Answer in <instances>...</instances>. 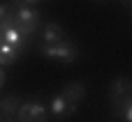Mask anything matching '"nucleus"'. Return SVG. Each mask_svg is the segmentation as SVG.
<instances>
[{"label": "nucleus", "instance_id": "1", "mask_svg": "<svg viewBox=\"0 0 132 122\" xmlns=\"http://www.w3.org/2000/svg\"><path fill=\"white\" fill-rule=\"evenodd\" d=\"M12 16H14V25H16V30H19L23 37H28V39L37 32L39 21H42L39 12H37L35 7H28V5H23V7H19V9H14V12H12Z\"/></svg>", "mask_w": 132, "mask_h": 122}, {"label": "nucleus", "instance_id": "2", "mask_svg": "<svg viewBox=\"0 0 132 122\" xmlns=\"http://www.w3.org/2000/svg\"><path fill=\"white\" fill-rule=\"evenodd\" d=\"M39 53L46 60H58V62H77L79 58V51L70 39H60L56 44H42Z\"/></svg>", "mask_w": 132, "mask_h": 122}, {"label": "nucleus", "instance_id": "3", "mask_svg": "<svg viewBox=\"0 0 132 122\" xmlns=\"http://www.w3.org/2000/svg\"><path fill=\"white\" fill-rule=\"evenodd\" d=\"M16 120L19 122H46L49 111L39 101H26V104H21V108L16 113Z\"/></svg>", "mask_w": 132, "mask_h": 122}, {"label": "nucleus", "instance_id": "4", "mask_svg": "<svg viewBox=\"0 0 132 122\" xmlns=\"http://www.w3.org/2000/svg\"><path fill=\"white\" fill-rule=\"evenodd\" d=\"M77 106L79 104H74V101H70V99H65L63 95H56V97H51V101H49V113L56 118V120H65V118H70V115H74L77 113Z\"/></svg>", "mask_w": 132, "mask_h": 122}, {"label": "nucleus", "instance_id": "5", "mask_svg": "<svg viewBox=\"0 0 132 122\" xmlns=\"http://www.w3.org/2000/svg\"><path fill=\"white\" fill-rule=\"evenodd\" d=\"M109 92H111V101H116V99L130 95V92H132V78H128V76H118V78L111 83Z\"/></svg>", "mask_w": 132, "mask_h": 122}, {"label": "nucleus", "instance_id": "6", "mask_svg": "<svg viewBox=\"0 0 132 122\" xmlns=\"http://www.w3.org/2000/svg\"><path fill=\"white\" fill-rule=\"evenodd\" d=\"M114 113L123 122H132V92L114 101Z\"/></svg>", "mask_w": 132, "mask_h": 122}, {"label": "nucleus", "instance_id": "7", "mask_svg": "<svg viewBox=\"0 0 132 122\" xmlns=\"http://www.w3.org/2000/svg\"><path fill=\"white\" fill-rule=\"evenodd\" d=\"M65 99H70V101H74V104H79L84 97H86V85L81 83V81H72V83H67L65 88H63V92H60Z\"/></svg>", "mask_w": 132, "mask_h": 122}, {"label": "nucleus", "instance_id": "8", "mask_svg": "<svg viewBox=\"0 0 132 122\" xmlns=\"http://www.w3.org/2000/svg\"><path fill=\"white\" fill-rule=\"evenodd\" d=\"M60 39H65L63 25H58V23H46V25L42 28V42H44V44H56V42H60Z\"/></svg>", "mask_w": 132, "mask_h": 122}, {"label": "nucleus", "instance_id": "9", "mask_svg": "<svg viewBox=\"0 0 132 122\" xmlns=\"http://www.w3.org/2000/svg\"><path fill=\"white\" fill-rule=\"evenodd\" d=\"M19 108H21V101H19V97H14V95H9V97H2V101H0V111H2V115H5V118H16Z\"/></svg>", "mask_w": 132, "mask_h": 122}, {"label": "nucleus", "instance_id": "10", "mask_svg": "<svg viewBox=\"0 0 132 122\" xmlns=\"http://www.w3.org/2000/svg\"><path fill=\"white\" fill-rule=\"evenodd\" d=\"M19 58V51L14 46H9L7 42L0 44V67H7V65H14Z\"/></svg>", "mask_w": 132, "mask_h": 122}, {"label": "nucleus", "instance_id": "11", "mask_svg": "<svg viewBox=\"0 0 132 122\" xmlns=\"http://www.w3.org/2000/svg\"><path fill=\"white\" fill-rule=\"evenodd\" d=\"M9 18H14L9 5H7V2H0V23H5V21H9Z\"/></svg>", "mask_w": 132, "mask_h": 122}, {"label": "nucleus", "instance_id": "12", "mask_svg": "<svg viewBox=\"0 0 132 122\" xmlns=\"http://www.w3.org/2000/svg\"><path fill=\"white\" fill-rule=\"evenodd\" d=\"M5 81H7V76H5V72H2V67H0V88L5 85Z\"/></svg>", "mask_w": 132, "mask_h": 122}, {"label": "nucleus", "instance_id": "13", "mask_svg": "<svg viewBox=\"0 0 132 122\" xmlns=\"http://www.w3.org/2000/svg\"><path fill=\"white\" fill-rule=\"evenodd\" d=\"M23 2H26V5H28V7H35V5H37V2H39V0H23Z\"/></svg>", "mask_w": 132, "mask_h": 122}, {"label": "nucleus", "instance_id": "14", "mask_svg": "<svg viewBox=\"0 0 132 122\" xmlns=\"http://www.w3.org/2000/svg\"><path fill=\"white\" fill-rule=\"evenodd\" d=\"M2 122H19V120H16V118H5Z\"/></svg>", "mask_w": 132, "mask_h": 122}, {"label": "nucleus", "instance_id": "15", "mask_svg": "<svg viewBox=\"0 0 132 122\" xmlns=\"http://www.w3.org/2000/svg\"><path fill=\"white\" fill-rule=\"evenodd\" d=\"M0 44H2V32H0Z\"/></svg>", "mask_w": 132, "mask_h": 122}, {"label": "nucleus", "instance_id": "16", "mask_svg": "<svg viewBox=\"0 0 132 122\" xmlns=\"http://www.w3.org/2000/svg\"><path fill=\"white\" fill-rule=\"evenodd\" d=\"M0 122H2V118H0Z\"/></svg>", "mask_w": 132, "mask_h": 122}]
</instances>
